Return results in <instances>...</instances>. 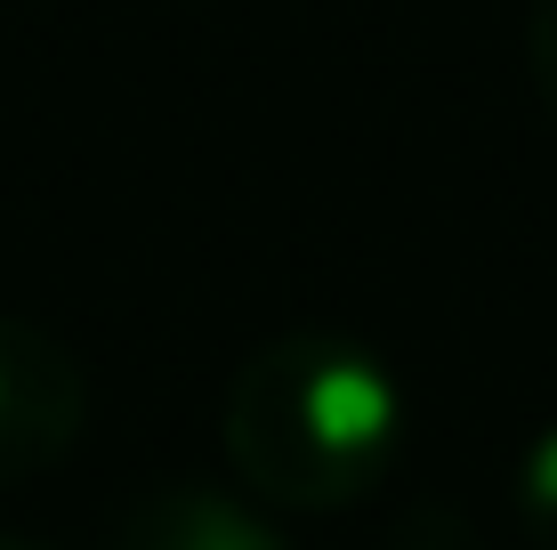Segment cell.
<instances>
[{"mask_svg":"<svg viewBox=\"0 0 557 550\" xmlns=\"http://www.w3.org/2000/svg\"><path fill=\"white\" fill-rule=\"evenodd\" d=\"M509 510H517V526H525L533 550H557V421L525 445L517 486H509Z\"/></svg>","mask_w":557,"mask_h":550,"instance_id":"obj_4","label":"cell"},{"mask_svg":"<svg viewBox=\"0 0 557 550\" xmlns=\"http://www.w3.org/2000/svg\"><path fill=\"white\" fill-rule=\"evenodd\" d=\"M405 438L396 372L348 332H275L243 356L219 445L267 510H356Z\"/></svg>","mask_w":557,"mask_h":550,"instance_id":"obj_1","label":"cell"},{"mask_svg":"<svg viewBox=\"0 0 557 550\" xmlns=\"http://www.w3.org/2000/svg\"><path fill=\"white\" fill-rule=\"evenodd\" d=\"M89 421V381L65 340L0 316V486L41 478L73 453Z\"/></svg>","mask_w":557,"mask_h":550,"instance_id":"obj_2","label":"cell"},{"mask_svg":"<svg viewBox=\"0 0 557 550\" xmlns=\"http://www.w3.org/2000/svg\"><path fill=\"white\" fill-rule=\"evenodd\" d=\"M525 65H533V98H542L549 130H557V0L525 9Z\"/></svg>","mask_w":557,"mask_h":550,"instance_id":"obj_5","label":"cell"},{"mask_svg":"<svg viewBox=\"0 0 557 550\" xmlns=\"http://www.w3.org/2000/svg\"><path fill=\"white\" fill-rule=\"evenodd\" d=\"M113 550H292L267 502L219 494V486H153L146 502L122 510Z\"/></svg>","mask_w":557,"mask_h":550,"instance_id":"obj_3","label":"cell"},{"mask_svg":"<svg viewBox=\"0 0 557 550\" xmlns=\"http://www.w3.org/2000/svg\"><path fill=\"white\" fill-rule=\"evenodd\" d=\"M0 550H49V542H25V535H0Z\"/></svg>","mask_w":557,"mask_h":550,"instance_id":"obj_6","label":"cell"}]
</instances>
